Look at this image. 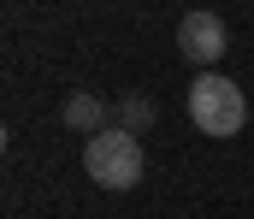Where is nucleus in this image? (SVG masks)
<instances>
[{
    "instance_id": "1",
    "label": "nucleus",
    "mask_w": 254,
    "mask_h": 219,
    "mask_svg": "<svg viewBox=\"0 0 254 219\" xmlns=\"http://www.w3.org/2000/svg\"><path fill=\"white\" fill-rule=\"evenodd\" d=\"M190 119H195V131H207V137H237L249 125V101H243V89L225 72H201L190 83Z\"/></svg>"
},
{
    "instance_id": "2",
    "label": "nucleus",
    "mask_w": 254,
    "mask_h": 219,
    "mask_svg": "<svg viewBox=\"0 0 254 219\" xmlns=\"http://www.w3.org/2000/svg\"><path fill=\"white\" fill-rule=\"evenodd\" d=\"M83 172L101 190H136L142 184V143L130 131H119V125H107L101 137H89V148H83Z\"/></svg>"
},
{
    "instance_id": "3",
    "label": "nucleus",
    "mask_w": 254,
    "mask_h": 219,
    "mask_svg": "<svg viewBox=\"0 0 254 219\" xmlns=\"http://www.w3.org/2000/svg\"><path fill=\"white\" fill-rule=\"evenodd\" d=\"M225 18H213V12H190L184 24H178V48H184V60L201 66V72H213L219 60H225Z\"/></svg>"
},
{
    "instance_id": "4",
    "label": "nucleus",
    "mask_w": 254,
    "mask_h": 219,
    "mask_svg": "<svg viewBox=\"0 0 254 219\" xmlns=\"http://www.w3.org/2000/svg\"><path fill=\"white\" fill-rule=\"evenodd\" d=\"M60 119H65V131H89V137H101V131H107V107H101L89 89H83V95H65Z\"/></svg>"
},
{
    "instance_id": "5",
    "label": "nucleus",
    "mask_w": 254,
    "mask_h": 219,
    "mask_svg": "<svg viewBox=\"0 0 254 219\" xmlns=\"http://www.w3.org/2000/svg\"><path fill=\"white\" fill-rule=\"evenodd\" d=\"M154 119H160V113H154V101H148V95H125V101L113 107V125L130 131V137H136V131H148Z\"/></svg>"
}]
</instances>
